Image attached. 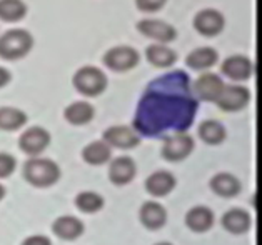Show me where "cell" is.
Returning <instances> with one entry per match:
<instances>
[{
  "mask_svg": "<svg viewBox=\"0 0 262 245\" xmlns=\"http://www.w3.org/2000/svg\"><path fill=\"white\" fill-rule=\"evenodd\" d=\"M221 224L229 234L242 235L252 229V217L244 209H231L222 215Z\"/></svg>",
  "mask_w": 262,
  "mask_h": 245,
  "instance_id": "cell-18",
  "label": "cell"
},
{
  "mask_svg": "<svg viewBox=\"0 0 262 245\" xmlns=\"http://www.w3.org/2000/svg\"><path fill=\"white\" fill-rule=\"evenodd\" d=\"M27 124V114L17 107H0V130H17Z\"/></svg>",
  "mask_w": 262,
  "mask_h": 245,
  "instance_id": "cell-26",
  "label": "cell"
},
{
  "mask_svg": "<svg viewBox=\"0 0 262 245\" xmlns=\"http://www.w3.org/2000/svg\"><path fill=\"white\" fill-rule=\"evenodd\" d=\"M139 218L147 230H161L167 224V210L162 204L149 201L140 207Z\"/></svg>",
  "mask_w": 262,
  "mask_h": 245,
  "instance_id": "cell-13",
  "label": "cell"
},
{
  "mask_svg": "<svg viewBox=\"0 0 262 245\" xmlns=\"http://www.w3.org/2000/svg\"><path fill=\"white\" fill-rule=\"evenodd\" d=\"M185 225H187L189 230L195 232V234H204L212 229L214 225V212L209 207H204V205H197L187 210L185 214Z\"/></svg>",
  "mask_w": 262,
  "mask_h": 245,
  "instance_id": "cell-19",
  "label": "cell"
},
{
  "mask_svg": "<svg viewBox=\"0 0 262 245\" xmlns=\"http://www.w3.org/2000/svg\"><path fill=\"white\" fill-rule=\"evenodd\" d=\"M17 169V160L14 155L0 152V179H7Z\"/></svg>",
  "mask_w": 262,
  "mask_h": 245,
  "instance_id": "cell-29",
  "label": "cell"
},
{
  "mask_svg": "<svg viewBox=\"0 0 262 245\" xmlns=\"http://www.w3.org/2000/svg\"><path fill=\"white\" fill-rule=\"evenodd\" d=\"M85 230V225L80 218L74 215H62L59 218H55L52 224V232L62 238V240L72 242L75 238H79Z\"/></svg>",
  "mask_w": 262,
  "mask_h": 245,
  "instance_id": "cell-17",
  "label": "cell"
},
{
  "mask_svg": "<svg viewBox=\"0 0 262 245\" xmlns=\"http://www.w3.org/2000/svg\"><path fill=\"white\" fill-rule=\"evenodd\" d=\"M249 102H251V92L244 85L229 83V85H224L215 104L226 112H237L242 110Z\"/></svg>",
  "mask_w": 262,
  "mask_h": 245,
  "instance_id": "cell-9",
  "label": "cell"
},
{
  "mask_svg": "<svg viewBox=\"0 0 262 245\" xmlns=\"http://www.w3.org/2000/svg\"><path fill=\"white\" fill-rule=\"evenodd\" d=\"M226 127H224L219 120L209 119L204 120L199 125V137L209 145H219L226 140Z\"/></svg>",
  "mask_w": 262,
  "mask_h": 245,
  "instance_id": "cell-25",
  "label": "cell"
},
{
  "mask_svg": "<svg viewBox=\"0 0 262 245\" xmlns=\"http://www.w3.org/2000/svg\"><path fill=\"white\" fill-rule=\"evenodd\" d=\"M72 83L82 95L97 97L107 87V75L95 65H84L74 74Z\"/></svg>",
  "mask_w": 262,
  "mask_h": 245,
  "instance_id": "cell-4",
  "label": "cell"
},
{
  "mask_svg": "<svg viewBox=\"0 0 262 245\" xmlns=\"http://www.w3.org/2000/svg\"><path fill=\"white\" fill-rule=\"evenodd\" d=\"M165 2H167V0H136L137 7L145 12H156L161 9Z\"/></svg>",
  "mask_w": 262,
  "mask_h": 245,
  "instance_id": "cell-30",
  "label": "cell"
},
{
  "mask_svg": "<svg viewBox=\"0 0 262 245\" xmlns=\"http://www.w3.org/2000/svg\"><path fill=\"white\" fill-rule=\"evenodd\" d=\"M197 112V99L184 70L164 74L152 80L139 102L134 125L136 132L159 135L165 130L185 132Z\"/></svg>",
  "mask_w": 262,
  "mask_h": 245,
  "instance_id": "cell-1",
  "label": "cell"
},
{
  "mask_svg": "<svg viewBox=\"0 0 262 245\" xmlns=\"http://www.w3.org/2000/svg\"><path fill=\"white\" fill-rule=\"evenodd\" d=\"M22 245H52V240H50L47 235L35 234V235H29L22 242Z\"/></svg>",
  "mask_w": 262,
  "mask_h": 245,
  "instance_id": "cell-31",
  "label": "cell"
},
{
  "mask_svg": "<svg viewBox=\"0 0 262 245\" xmlns=\"http://www.w3.org/2000/svg\"><path fill=\"white\" fill-rule=\"evenodd\" d=\"M156 245H172V243H167V242H161V243H156Z\"/></svg>",
  "mask_w": 262,
  "mask_h": 245,
  "instance_id": "cell-34",
  "label": "cell"
},
{
  "mask_svg": "<svg viewBox=\"0 0 262 245\" xmlns=\"http://www.w3.org/2000/svg\"><path fill=\"white\" fill-rule=\"evenodd\" d=\"M137 30L145 37L156 38L157 42H170L176 38V29L170 24L164 20H156V18H144L137 22Z\"/></svg>",
  "mask_w": 262,
  "mask_h": 245,
  "instance_id": "cell-16",
  "label": "cell"
},
{
  "mask_svg": "<svg viewBox=\"0 0 262 245\" xmlns=\"http://www.w3.org/2000/svg\"><path fill=\"white\" fill-rule=\"evenodd\" d=\"M112 157V149L108 147L104 140H94L91 144H87L82 150V159L89 165H104Z\"/></svg>",
  "mask_w": 262,
  "mask_h": 245,
  "instance_id": "cell-22",
  "label": "cell"
},
{
  "mask_svg": "<svg viewBox=\"0 0 262 245\" xmlns=\"http://www.w3.org/2000/svg\"><path fill=\"white\" fill-rule=\"evenodd\" d=\"M224 80L221 75L212 74V72H206V74H201L199 77L195 79V82L192 83V94L195 99L199 100H206V102H215L219 99V95L224 88Z\"/></svg>",
  "mask_w": 262,
  "mask_h": 245,
  "instance_id": "cell-8",
  "label": "cell"
},
{
  "mask_svg": "<svg viewBox=\"0 0 262 245\" xmlns=\"http://www.w3.org/2000/svg\"><path fill=\"white\" fill-rule=\"evenodd\" d=\"M145 57L156 67H170L177 60V54L164 43H152L145 49Z\"/></svg>",
  "mask_w": 262,
  "mask_h": 245,
  "instance_id": "cell-24",
  "label": "cell"
},
{
  "mask_svg": "<svg viewBox=\"0 0 262 245\" xmlns=\"http://www.w3.org/2000/svg\"><path fill=\"white\" fill-rule=\"evenodd\" d=\"M194 27L202 35H215L224 29V15L217 9H202L194 17Z\"/></svg>",
  "mask_w": 262,
  "mask_h": 245,
  "instance_id": "cell-14",
  "label": "cell"
},
{
  "mask_svg": "<svg viewBox=\"0 0 262 245\" xmlns=\"http://www.w3.org/2000/svg\"><path fill=\"white\" fill-rule=\"evenodd\" d=\"M140 55L134 47L129 45H117V47L108 49L104 54V63L114 70V72H125V70L134 69L139 63Z\"/></svg>",
  "mask_w": 262,
  "mask_h": 245,
  "instance_id": "cell-6",
  "label": "cell"
},
{
  "mask_svg": "<svg viewBox=\"0 0 262 245\" xmlns=\"http://www.w3.org/2000/svg\"><path fill=\"white\" fill-rule=\"evenodd\" d=\"M219 60V54L212 47H197L185 57V63L194 70H206Z\"/></svg>",
  "mask_w": 262,
  "mask_h": 245,
  "instance_id": "cell-23",
  "label": "cell"
},
{
  "mask_svg": "<svg viewBox=\"0 0 262 245\" xmlns=\"http://www.w3.org/2000/svg\"><path fill=\"white\" fill-rule=\"evenodd\" d=\"M177 180L169 170H156L145 180V192L152 197H165L176 189Z\"/></svg>",
  "mask_w": 262,
  "mask_h": 245,
  "instance_id": "cell-15",
  "label": "cell"
},
{
  "mask_svg": "<svg viewBox=\"0 0 262 245\" xmlns=\"http://www.w3.org/2000/svg\"><path fill=\"white\" fill-rule=\"evenodd\" d=\"M94 105L85 100H75L63 110V117L72 125H85L94 119Z\"/></svg>",
  "mask_w": 262,
  "mask_h": 245,
  "instance_id": "cell-21",
  "label": "cell"
},
{
  "mask_svg": "<svg viewBox=\"0 0 262 245\" xmlns=\"http://www.w3.org/2000/svg\"><path fill=\"white\" fill-rule=\"evenodd\" d=\"M34 37L25 29H10L0 35V57L5 60H17L30 52Z\"/></svg>",
  "mask_w": 262,
  "mask_h": 245,
  "instance_id": "cell-3",
  "label": "cell"
},
{
  "mask_svg": "<svg viewBox=\"0 0 262 245\" xmlns=\"http://www.w3.org/2000/svg\"><path fill=\"white\" fill-rule=\"evenodd\" d=\"M75 207L84 214H95V212L102 210L104 207V197L99 195L97 192H80L75 197Z\"/></svg>",
  "mask_w": 262,
  "mask_h": 245,
  "instance_id": "cell-27",
  "label": "cell"
},
{
  "mask_svg": "<svg viewBox=\"0 0 262 245\" xmlns=\"http://www.w3.org/2000/svg\"><path fill=\"white\" fill-rule=\"evenodd\" d=\"M102 140H104L111 149L112 147H116V149H119V150H130V149H134V147L139 145L140 137L132 127L114 125V127H108L104 132Z\"/></svg>",
  "mask_w": 262,
  "mask_h": 245,
  "instance_id": "cell-10",
  "label": "cell"
},
{
  "mask_svg": "<svg viewBox=\"0 0 262 245\" xmlns=\"http://www.w3.org/2000/svg\"><path fill=\"white\" fill-rule=\"evenodd\" d=\"M4 197H5V187L0 184V201H2Z\"/></svg>",
  "mask_w": 262,
  "mask_h": 245,
  "instance_id": "cell-33",
  "label": "cell"
},
{
  "mask_svg": "<svg viewBox=\"0 0 262 245\" xmlns=\"http://www.w3.org/2000/svg\"><path fill=\"white\" fill-rule=\"evenodd\" d=\"M50 145V133L43 127H29L18 137V149L30 157H39Z\"/></svg>",
  "mask_w": 262,
  "mask_h": 245,
  "instance_id": "cell-7",
  "label": "cell"
},
{
  "mask_svg": "<svg viewBox=\"0 0 262 245\" xmlns=\"http://www.w3.org/2000/svg\"><path fill=\"white\" fill-rule=\"evenodd\" d=\"M24 179L37 189H47L59 182L60 167L46 157H32L24 164Z\"/></svg>",
  "mask_w": 262,
  "mask_h": 245,
  "instance_id": "cell-2",
  "label": "cell"
},
{
  "mask_svg": "<svg viewBox=\"0 0 262 245\" xmlns=\"http://www.w3.org/2000/svg\"><path fill=\"white\" fill-rule=\"evenodd\" d=\"M194 150V139L185 132H174L164 140L162 157L169 162H181Z\"/></svg>",
  "mask_w": 262,
  "mask_h": 245,
  "instance_id": "cell-5",
  "label": "cell"
},
{
  "mask_svg": "<svg viewBox=\"0 0 262 245\" xmlns=\"http://www.w3.org/2000/svg\"><path fill=\"white\" fill-rule=\"evenodd\" d=\"M136 173H137L136 162L127 155L116 157L108 164V179H111V182L114 185L130 184L134 177H136Z\"/></svg>",
  "mask_w": 262,
  "mask_h": 245,
  "instance_id": "cell-12",
  "label": "cell"
},
{
  "mask_svg": "<svg viewBox=\"0 0 262 245\" xmlns=\"http://www.w3.org/2000/svg\"><path fill=\"white\" fill-rule=\"evenodd\" d=\"M10 82V72L5 67H0V87L7 85Z\"/></svg>",
  "mask_w": 262,
  "mask_h": 245,
  "instance_id": "cell-32",
  "label": "cell"
},
{
  "mask_svg": "<svg viewBox=\"0 0 262 245\" xmlns=\"http://www.w3.org/2000/svg\"><path fill=\"white\" fill-rule=\"evenodd\" d=\"M27 14L24 0H0V20L17 22Z\"/></svg>",
  "mask_w": 262,
  "mask_h": 245,
  "instance_id": "cell-28",
  "label": "cell"
},
{
  "mask_svg": "<svg viewBox=\"0 0 262 245\" xmlns=\"http://www.w3.org/2000/svg\"><path fill=\"white\" fill-rule=\"evenodd\" d=\"M222 74L232 80H247L254 74V62L246 55H229L221 65Z\"/></svg>",
  "mask_w": 262,
  "mask_h": 245,
  "instance_id": "cell-11",
  "label": "cell"
},
{
  "mask_svg": "<svg viewBox=\"0 0 262 245\" xmlns=\"http://www.w3.org/2000/svg\"><path fill=\"white\" fill-rule=\"evenodd\" d=\"M210 190H212L215 195L224 197V198H231L241 193V180L232 175L229 172H219L210 179Z\"/></svg>",
  "mask_w": 262,
  "mask_h": 245,
  "instance_id": "cell-20",
  "label": "cell"
}]
</instances>
